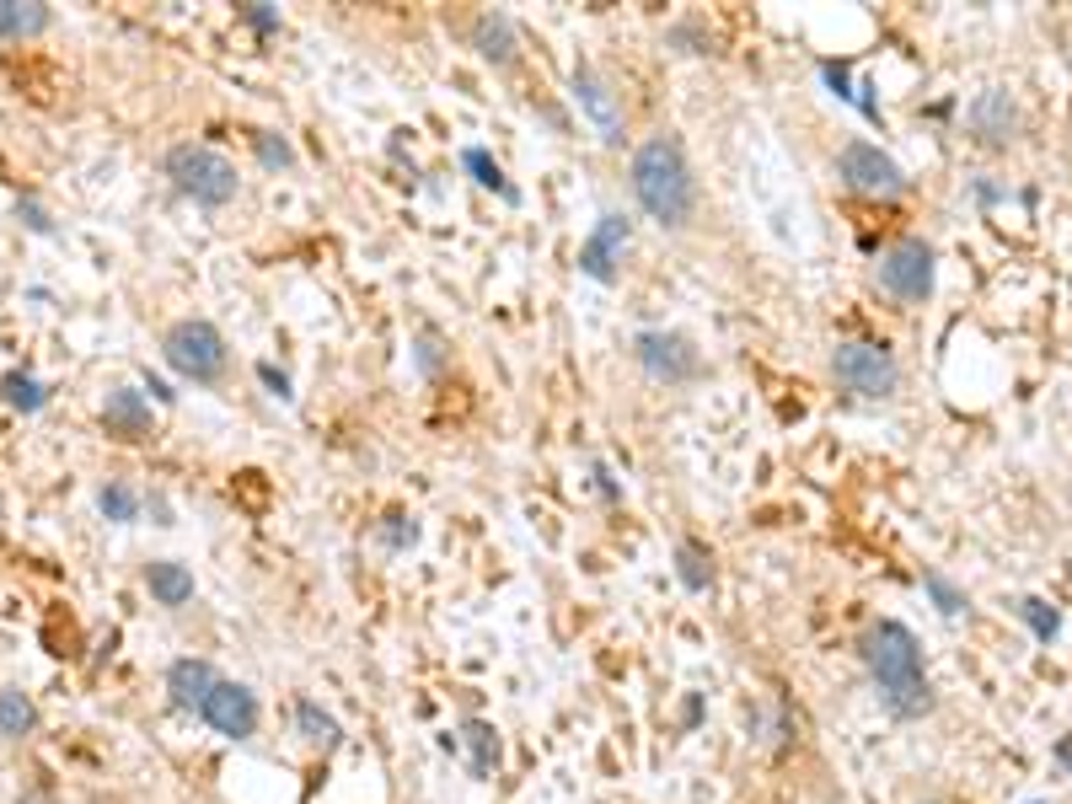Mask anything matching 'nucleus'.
I'll return each instance as SVG.
<instances>
[{
	"instance_id": "obj_11",
	"label": "nucleus",
	"mask_w": 1072,
	"mask_h": 804,
	"mask_svg": "<svg viewBox=\"0 0 1072 804\" xmlns=\"http://www.w3.org/2000/svg\"><path fill=\"white\" fill-rule=\"evenodd\" d=\"M574 103H579V113L590 119V124L601 129V140H623V103H617V92L606 86V75L595 70V64H574Z\"/></svg>"
},
{
	"instance_id": "obj_29",
	"label": "nucleus",
	"mask_w": 1072,
	"mask_h": 804,
	"mask_svg": "<svg viewBox=\"0 0 1072 804\" xmlns=\"http://www.w3.org/2000/svg\"><path fill=\"white\" fill-rule=\"evenodd\" d=\"M665 44H676V49H682V55H713V49H708V38H702V27H697V22H676V27H671V33H665Z\"/></svg>"
},
{
	"instance_id": "obj_21",
	"label": "nucleus",
	"mask_w": 1072,
	"mask_h": 804,
	"mask_svg": "<svg viewBox=\"0 0 1072 804\" xmlns=\"http://www.w3.org/2000/svg\"><path fill=\"white\" fill-rule=\"evenodd\" d=\"M461 167L472 172V183H478V188H494V193H499L505 204H520V193L509 188L505 167H499V161H494V156H489L483 145H467V151H461Z\"/></svg>"
},
{
	"instance_id": "obj_26",
	"label": "nucleus",
	"mask_w": 1072,
	"mask_h": 804,
	"mask_svg": "<svg viewBox=\"0 0 1072 804\" xmlns=\"http://www.w3.org/2000/svg\"><path fill=\"white\" fill-rule=\"evenodd\" d=\"M97 509H103L108 520L129 526V520H140V494H134L129 483H103V494H97Z\"/></svg>"
},
{
	"instance_id": "obj_9",
	"label": "nucleus",
	"mask_w": 1072,
	"mask_h": 804,
	"mask_svg": "<svg viewBox=\"0 0 1072 804\" xmlns=\"http://www.w3.org/2000/svg\"><path fill=\"white\" fill-rule=\"evenodd\" d=\"M198 719H204L215 735H226V741H248V735H257L263 708H257L253 686H242V681H215V692L204 697Z\"/></svg>"
},
{
	"instance_id": "obj_2",
	"label": "nucleus",
	"mask_w": 1072,
	"mask_h": 804,
	"mask_svg": "<svg viewBox=\"0 0 1072 804\" xmlns=\"http://www.w3.org/2000/svg\"><path fill=\"white\" fill-rule=\"evenodd\" d=\"M633 199L649 220H660L665 231H682L697 209V183L692 167H687V151L676 134H649L638 151H633Z\"/></svg>"
},
{
	"instance_id": "obj_3",
	"label": "nucleus",
	"mask_w": 1072,
	"mask_h": 804,
	"mask_svg": "<svg viewBox=\"0 0 1072 804\" xmlns=\"http://www.w3.org/2000/svg\"><path fill=\"white\" fill-rule=\"evenodd\" d=\"M167 178H172L178 193H189L193 204H209V209L231 204L237 188H242L231 156H220L215 145H193V140H183V145L167 151Z\"/></svg>"
},
{
	"instance_id": "obj_23",
	"label": "nucleus",
	"mask_w": 1072,
	"mask_h": 804,
	"mask_svg": "<svg viewBox=\"0 0 1072 804\" xmlns=\"http://www.w3.org/2000/svg\"><path fill=\"white\" fill-rule=\"evenodd\" d=\"M33 724H38L33 697H27V692H16V686H0V735L22 741V735H33Z\"/></svg>"
},
{
	"instance_id": "obj_25",
	"label": "nucleus",
	"mask_w": 1072,
	"mask_h": 804,
	"mask_svg": "<svg viewBox=\"0 0 1072 804\" xmlns=\"http://www.w3.org/2000/svg\"><path fill=\"white\" fill-rule=\"evenodd\" d=\"M253 151H257V161H263L268 172H290V167H296V145H290L285 134H274V129H257Z\"/></svg>"
},
{
	"instance_id": "obj_15",
	"label": "nucleus",
	"mask_w": 1072,
	"mask_h": 804,
	"mask_svg": "<svg viewBox=\"0 0 1072 804\" xmlns=\"http://www.w3.org/2000/svg\"><path fill=\"white\" fill-rule=\"evenodd\" d=\"M215 665L209 660H172L167 665V692H172V703L183 708V713H198L204 708V697L215 692Z\"/></svg>"
},
{
	"instance_id": "obj_10",
	"label": "nucleus",
	"mask_w": 1072,
	"mask_h": 804,
	"mask_svg": "<svg viewBox=\"0 0 1072 804\" xmlns=\"http://www.w3.org/2000/svg\"><path fill=\"white\" fill-rule=\"evenodd\" d=\"M628 237H633L628 215H601V220H595V231L579 242V274H585V279H595V285H617Z\"/></svg>"
},
{
	"instance_id": "obj_12",
	"label": "nucleus",
	"mask_w": 1072,
	"mask_h": 804,
	"mask_svg": "<svg viewBox=\"0 0 1072 804\" xmlns=\"http://www.w3.org/2000/svg\"><path fill=\"white\" fill-rule=\"evenodd\" d=\"M965 124L971 134L981 140V145H1013V134H1019V108H1013L1009 92H976L971 97V108H965Z\"/></svg>"
},
{
	"instance_id": "obj_1",
	"label": "nucleus",
	"mask_w": 1072,
	"mask_h": 804,
	"mask_svg": "<svg viewBox=\"0 0 1072 804\" xmlns=\"http://www.w3.org/2000/svg\"><path fill=\"white\" fill-rule=\"evenodd\" d=\"M858 655H864V671L875 676L884 713H895V719L934 713V681L923 671V644H917V633L906 622L895 617L869 622L864 638H858Z\"/></svg>"
},
{
	"instance_id": "obj_18",
	"label": "nucleus",
	"mask_w": 1072,
	"mask_h": 804,
	"mask_svg": "<svg viewBox=\"0 0 1072 804\" xmlns=\"http://www.w3.org/2000/svg\"><path fill=\"white\" fill-rule=\"evenodd\" d=\"M461 745H467V767H472V778H489V772L499 767V735H494V724L467 719V724H461Z\"/></svg>"
},
{
	"instance_id": "obj_13",
	"label": "nucleus",
	"mask_w": 1072,
	"mask_h": 804,
	"mask_svg": "<svg viewBox=\"0 0 1072 804\" xmlns=\"http://www.w3.org/2000/svg\"><path fill=\"white\" fill-rule=\"evenodd\" d=\"M103 430L119 434V440H145L150 434V403H145V392L113 386L108 403H103Z\"/></svg>"
},
{
	"instance_id": "obj_34",
	"label": "nucleus",
	"mask_w": 1072,
	"mask_h": 804,
	"mask_svg": "<svg viewBox=\"0 0 1072 804\" xmlns=\"http://www.w3.org/2000/svg\"><path fill=\"white\" fill-rule=\"evenodd\" d=\"M145 392H150L156 403H178V392H172L167 381H156V375H145Z\"/></svg>"
},
{
	"instance_id": "obj_19",
	"label": "nucleus",
	"mask_w": 1072,
	"mask_h": 804,
	"mask_svg": "<svg viewBox=\"0 0 1072 804\" xmlns=\"http://www.w3.org/2000/svg\"><path fill=\"white\" fill-rule=\"evenodd\" d=\"M0 403H5V408H16V413H44L49 386H44L38 375H27V371H5V375H0Z\"/></svg>"
},
{
	"instance_id": "obj_35",
	"label": "nucleus",
	"mask_w": 1072,
	"mask_h": 804,
	"mask_svg": "<svg viewBox=\"0 0 1072 804\" xmlns=\"http://www.w3.org/2000/svg\"><path fill=\"white\" fill-rule=\"evenodd\" d=\"M697 719H702V697H687V708H682V730H692Z\"/></svg>"
},
{
	"instance_id": "obj_30",
	"label": "nucleus",
	"mask_w": 1072,
	"mask_h": 804,
	"mask_svg": "<svg viewBox=\"0 0 1072 804\" xmlns=\"http://www.w3.org/2000/svg\"><path fill=\"white\" fill-rule=\"evenodd\" d=\"M413 360H419V371L424 375H441L445 371V344L435 333H419V349H413Z\"/></svg>"
},
{
	"instance_id": "obj_7",
	"label": "nucleus",
	"mask_w": 1072,
	"mask_h": 804,
	"mask_svg": "<svg viewBox=\"0 0 1072 804\" xmlns=\"http://www.w3.org/2000/svg\"><path fill=\"white\" fill-rule=\"evenodd\" d=\"M836 178L853 193H864V199H901L906 193V172L884 156L875 140H847L836 151Z\"/></svg>"
},
{
	"instance_id": "obj_22",
	"label": "nucleus",
	"mask_w": 1072,
	"mask_h": 804,
	"mask_svg": "<svg viewBox=\"0 0 1072 804\" xmlns=\"http://www.w3.org/2000/svg\"><path fill=\"white\" fill-rule=\"evenodd\" d=\"M296 730H301V735H306L312 745H322V751H333V745L344 741L338 719H333L322 703H312V697H301V703H296Z\"/></svg>"
},
{
	"instance_id": "obj_36",
	"label": "nucleus",
	"mask_w": 1072,
	"mask_h": 804,
	"mask_svg": "<svg viewBox=\"0 0 1072 804\" xmlns=\"http://www.w3.org/2000/svg\"><path fill=\"white\" fill-rule=\"evenodd\" d=\"M1035 804H1040V800H1035Z\"/></svg>"
},
{
	"instance_id": "obj_28",
	"label": "nucleus",
	"mask_w": 1072,
	"mask_h": 804,
	"mask_svg": "<svg viewBox=\"0 0 1072 804\" xmlns=\"http://www.w3.org/2000/svg\"><path fill=\"white\" fill-rule=\"evenodd\" d=\"M16 215H22V226H27V231H38V237H55V220H49V209H44L33 193H22V199H16Z\"/></svg>"
},
{
	"instance_id": "obj_8",
	"label": "nucleus",
	"mask_w": 1072,
	"mask_h": 804,
	"mask_svg": "<svg viewBox=\"0 0 1072 804\" xmlns=\"http://www.w3.org/2000/svg\"><path fill=\"white\" fill-rule=\"evenodd\" d=\"M880 290L895 296V301H906V307H923L934 296V248L923 237H901L895 248H884Z\"/></svg>"
},
{
	"instance_id": "obj_6",
	"label": "nucleus",
	"mask_w": 1072,
	"mask_h": 804,
	"mask_svg": "<svg viewBox=\"0 0 1072 804\" xmlns=\"http://www.w3.org/2000/svg\"><path fill=\"white\" fill-rule=\"evenodd\" d=\"M633 360L643 365L649 381H665V386H687L702 375V355L687 333H671V327H643L633 338Z\"/></svg>"
},
{
	"instance_id": "obj_14",
	"label": "nucleus",
	"mask_w": 1072,
	"mask_h": 804,
	"mask_svg": "<svg viewBox=\"0 0 1072 804\" xmlns=\"http://www.w3.org/2000/svg\"><path fill=\"white\" fill-rule=\"evenodd\" d=\"M472 49L494 64V70H509L515 55H520V44H515V22H509L505 11H483V16L472 22Z\"/></svg>"
},
{
	"instance_id": "obj_16",
	"label": "nucleus",
	"mask_w": 1072,
	"mask_h": 804,
	"mask_svg": "<svg viewBox=\"0 0 1072 804\" xmlns=\"http://www.w3.org/2000/svg\"><path fill=\"white\" fill-rule=\"evenodd\" d=\"M55 22V11L44 0H0V44H22L38 38Z\"/></svg>"
},
{
	"instance_id": "obj_4",
	"label": "nucleus",
	"mask_w": 1072,
	"mask_h": 804,
	"mask_svg": "<svg viewBox=\"0 0 1072 804\" xmlns=\"http://www.w3.org/2000/svg\"><path fill=\"white\" fill-rule=\"evenodd\" d=\"M161 360L183 375V381H193V386H215V381L226 375V365H231V349H226V333H220L215 322L183 316V322L167 327Z\"/></svg>"
},
{
	"instance_id": "obj_20",
	"label": "nucleus",
	"mask_w": 1072,
	"mask_h": 804,
	"mask_svg": "<svg viewBox=\"0 0 1072 804\" xmlns=\"http://www.w3.org/2000/svg\"><path fill=\"white\" fill-rule=\"evenodd\" d=\"M676 579H682L692 596H702V590L713 585V553H708L702 542H692V537L676 542Z\"/></svg>"
},
{
	"instance_id": "obj_24",
	"label": "nucleus",
	"mask_w": 1072,
	"mask_h": 804,
	"mask_svg": "<svg viewBox=\"0 0 1072 804\" xmlns=\"http://www.w3.org/2000/svg\"><path fill=\"white\" fill-rule=\"evenodd\" d=\"M1013 612H1019V617L1029 622V633H1035L1040 644H1051V638L1062 633V612H1057L1051 601H1040V596H1024V601H1019Z\"/></svg>"
},
{
	"instance_id": "obj_32",
	"label": "nucleus",
	"mask_w": 1072,
	"mask_h": 804,
	"mask_svg": "<svg viewBox=\"0 0 1072 804\" xmlns=\"http://www.w3.org/2000/svg\"><path fill=\"white\" fill-rule=\"evenodd\" d=\"M413 537H419V526L408 515H386V548H408Z\"/></svg>"
},
{
	"instance_id": "obj_27",
	"label": "nucleus",
	"mask_w": 1072,
	"mask_h": 804,
	"mask_svg": "<svg viewBox=\"0 0 1072 804\" xmlns=\"http://www.w3.org/2000/svg\"><path fill=\"white\" fill-rule=\"evenodd\" d=\"M923 590L934 596V607H939L944 617H960V612L971 607V601H965V590H954V585H949V579H944V574H939V568H928V574H923Z\"/></svg>"
},
{
	"instance_id": "obj_17",
	"label": "nucleus",
	"mask_w": 1072,
	"mask_h": 804,
	"mask_svg": "<svg viewBox=\"0 0 1072 804\" xmlns=\"http://www.w3.org/2000/svg\"><path fill=\"white\" fill-rule=\"evenodd\" d=\"M145 585H150V596L161 601V607H189L193 601V574L183 568V563H150L145 568Z\"/></svg>"
},
{
	"instance_id": "obj_5",
	"label": "nucleus",
	"mask_w": 1072,
	"mask_h": 804,
	"mask_svg": "<svg viewBox=\"0 0 1072 804\" xmlns=\"http://www.w3.org/2000/svg\"><path fill=\"white\" fill-rule=\"evenodd\" d=\"M831 375H836L842 392H853V397H864V403H880V397H890V392L901 386L895 355H890L884 344H869V338L836 344V349H831Z\"/></svg>"
},
{
	"instance_id": "obj_33",
	"label": "nucleus",
	"mask_w": 1072,
	"mask_h": 804,
	"mask_svg": "<svg viewBox=\"0 0 1072 804\" xmlns=\"http://www.w3.org/2000/svg\"><path fill=\"white\" fill-rule=\"evenodd\" d=\"M257 375H263V386H268L274 397H290V375H285V371H274V365L263 360V365H257Z\"/></svg>"
},
{
	"instance_id": "obj_31",
	"label": "nucleus",
	"mask_w": 1072,
	"mask_h": 804,
	"mask_svg": "<svg viewBox=\"0 0 1072 804\" xmlns=\"http://www.w3.org/2000/svg\"><path fill=\"white\" fill-rule=\"evenodd\" d=\"M237 16H242L253 33H279V11H274V5H237Z\"/></svg>"
}]
</instances>
